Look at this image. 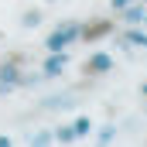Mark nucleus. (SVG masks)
Masks as SVG:
<instances>
[{"instance_id": "nucleus-4", "label": "nucleus", "mask_w": 147, "mask_h": 147, "mask_svg": "<svg viewBox=\"0 0 147 147\" xmlns=\"http://www.w3.org/2000/svg\"><path fill=\"white\" fill-rule=\"evenodd\" d=\"M65 65H69V55H65V51H51V55L45 58V65H41V75H45V79L62 75V72H65Z\"/></svg>"}, {"instance_id": "nucleus-6", "label": "nucleus", "mask_w": 147, "mask_h": 147, "mask_svg": "<svg viewBox=\"0 0 147 147\" xmlns=\"http://www.w3.org/2000/svg\"><path fill=\"white\" fill-rule=\"evenodd\" d=\"M120 10H123V21H127V24H140V21H144L140 0H134V3H127V7H120Z\"/></svg>"}, {"instance_id": "nucleus-9", "label": "nucleus", "mask_w": 147, "mask_h": 147, "mask_svg": "<svg viewBox=\"0 0 147 147\" xmlns=\"http://www.w3.org/2000/svg\"><path fill=\"white\" fill-rule=\"evenodd\" d=\"M72 130H75V137H86V134L92 130V120H89L86 113H82V116H75V120H72Z\"/></svg>"}, {"instance_id": "nucleus-16", "label": "nucleus", "mask_w": 147, "mask_h": 147, "mask_svg": "<svg viewBox=\"0 0 147 147\" xmlns=\"http://www.w3.org/2000/svg\"><path fill=\"white\" fill-rule=\"evenodd\" d=\"M140 92H144V96H147V82H144V86H140Z\"/></svg>"}, {"instance_id": "nucleus-7", "label": "nucleus", "mask_w": 147, "mask_h": 147, "mask_svg": "<svg viewBox=\"0 0 147 147\" xmlns=\"http://www.w3.org/2000/svg\"><path fill=\"white\" fill-rule=\"evenodd\" d=\"M72 103H75L72 96H48V99H45L41 106H45V110H69Z\"/></svg>"}, {"instance_id": "nucleus-17", "label": "nucleus", "mask_w": 147, "mask_h": 147, "mask_svg": "<svg viewBox=\"0 0 147 147\" xmlns=\"http://www.w3.org/2000/svg\"><path fill=\"white\" fill-rule=\"evenodd\" d=\"M144 110H147V103H144Z\"/></svg>"}, {"instance_id": "nucleus-3", "label": "nucleus", "mask_w": 147, "mask_h": 147, "mask_svg": "<svg viewBox=\"0 0 147 147\" xmlns=\"http://www.w3.org/2000/svg\"><path fill=\"white\" fill-rule=\"evenodd\" d=\"M82 72L86 75H106V72H113V58L106 51H96V55H89L82 62Z\"/></svg>"}, {"instance_id": "nucleus-11", "label": "nucleus", "mask_w": 147, "mask_h": 147, "mask_svg": "<svg viewBox=\"0 0 147 147\" xmlns=\"http://www.w3.org/2000/svg\"><path fill=\"white\" fill-rule=\"evenodd\" d=\"M21 24H24V28H38V24H41V14H38V10H24Z\"/></svg>"}, {"instance_id": "nucleus-1", "label": "nucleus", "mask_w": 147, "mask_h": 147, "mask_svg": "<svg viewBox=\"0 0 147 147\" xmlns=\"http://www.w3.org/2000/svg\"><path fill=\"white\" fill-rule=\"evenodd\" d=\"M79 28H82V24H75V21H69V24H58L51 34L45 38V48H48V51H65L75 38H79Z\"/></svg>"}, {"instance_id": "nucleus-13", "label": "nucleus", "mask_w": 147, "mask_h": 147, "mask_svg": "<svg viewBox=\"0 0 147 147\" xmlns=\"http://www.w3.org/2000/svg\"><path fill=\"white\" fill-rule=\"evenodd\" d=\"M113 137H116V130H113V127H103V130H99V144H110Z\"/></svg>"}, {"instance_id": "nucleus-12", "label": "nucleus", "mask_w": 147, "mask_h": 147, "mask_svg": "<svg viewBox=\"0 0 147 147\" xmlns=\"http://www.w3.org/2000/svg\"><path fill=\"white\" fill-rule=\"evenodd\" d=\"M31 140H34V144H51V140H55V134H51V130H41V134H34Z\"/></svg>"}, {"instance_id": "nucleus-5", "label": "nucleus", "mask_w": 147, "mask_h": 147, "mask_svg": "<svg viewBox=\"0 0 147 147\" xmlns=\"http://www.w3.org/2000/svg\"><path fill=\"white\" fill-rule=\"evenodd\" d=\"M17 79H21V69H17L14 62H3V65H0V92H10V89L17 86Z\"/></svg>"}, {"instance_id": "nucleus-2", "label": "nucleus", "mask_w": 147, "mask_h": 147, "mask_svg": "<svg viewBox=\"0 0 147 147\" xmlns=\"http://www.w3.org/2000/svg\"><path fill=\"white\" fill-rule=\"evenodd\" d=\"M110 34H113V21L110 17H99V21H89V24L79 28V38L86 45H96V41H103V38H110Z\"/></svg>"}, {"instance_id": "nucleus-10", "label": "nucleus", "mask_w": 147, "mask_h": 147, "mask_svg": "<svg viewBox=\"0 0 147 147\" xmlns=\"http://www.w3.org/2000/svg\"><path fill=\"white\" fill-rule=\"evenodd\" d=\"M55 140H62V144H72V140H75L72 123H69V127H58V130H55Z\"/></svg>"}, {"instance_id": "nucleus-15", "label": "nucleus", "mask_w": 147, "mask_h": 147, "mask_svg": "<svg viewBox=\"0 0 147 147\" xmlns=\"http://www.w3.org/2000/svg\"><path fill=\"white\" fill-rule=\"evenodd\" d=\"M10 144V137H3V134H0V147H7Z\"/></svg>"}, {"instance_id": "nucleus-14", "label": "nucleus", "mask_w": 147, "mask_h": 147, "mask_svg": "<svg viewBox=\"0 0 147 147\" xmlns=\"http://www.w3.org/2000/svg\"><path fill=\"white\" fill-rule=\"evenodd\" d=\"M113 3V10H120V7H127V3H134V0H110Z\"/></svg>"}, {"instance_id": "nucleus-8", "label": "nucleus", "mask_w": 147, "mask_h": 147, "mask_svg": "<svg viewBox=\"0 0 147 147\" xmlns=\"http://www.w3.org/2000/svg\"><path fill=\"white\" fill-rule=\"evenodd\" d=\"M127 45H137V48H147V31H137V28H130L127 34H123Z\"/></svg>"}]
</instances>
